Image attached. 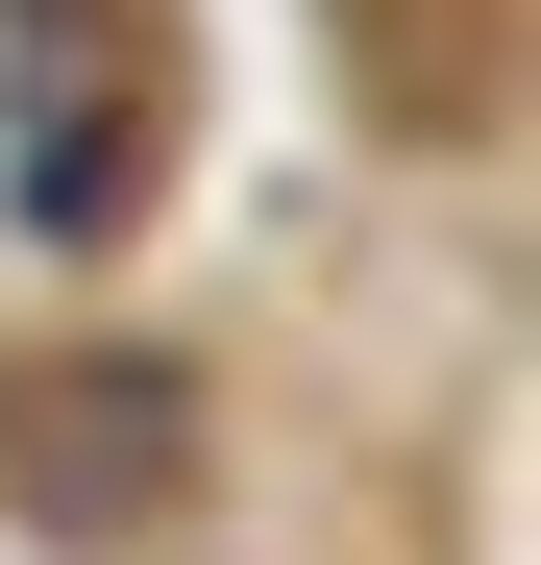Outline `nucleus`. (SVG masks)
Returning <instances> with one entry per match:
<instances>
[{
    "instance_id": "nucleus-1",
    "label": "nucleus",
    "mask_w": 541,
    "mask_h": 565,
    "mask_svg": "<svg viewBox=\"0 0 541 565\" xmlns=\"http://www.w3.org/2000/svg\"><path fill=\"white\" fill-rule=\"evenodd\" d=\"M0 198L25 246H124L172 198V0H0Z\"/></svg>"
},
{
    "instance_id": "nucleus-2",
    "label": "nucleus",
    "mask_w": 541,
    "mask_h": 565,
    "mask_svg": "<svg viewBox=\"0 0 541 565\" xmlns=\"http://www.w3.org/2000/svg\"><path fill=\"white\" fill-rule=\"evenodd\" d=\"M0 492H25L50 541H172V492H198V369H172V344L0 369Z\"/></svg>"
}]
</instances>
